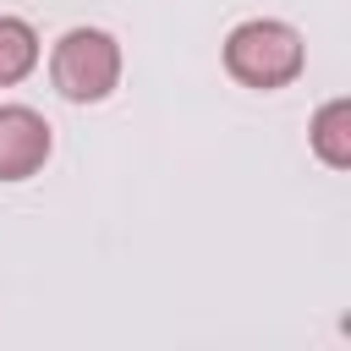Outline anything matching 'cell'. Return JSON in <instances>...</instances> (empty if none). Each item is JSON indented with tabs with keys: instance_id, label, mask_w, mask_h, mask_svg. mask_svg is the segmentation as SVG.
<instances>
[{
	"instance_id": "obj_5",
	"label": "cell",
	"mask_w": 351,
	"mask_h": 351,
	"mask_svg": "<svg viewBox=\"0 0 351 351\" xmlns=\"http://www.w3.org/2000/svg\"><path fill=\"white\" fill-rule=\"evenodd\" d=\"M33 66H38V33H33V22L0 11V88L22 82Z\"/></svg>"
},
{
	"instance_id": "obj_4",
	"label": "cell",
	"mask_w": 351,
	"mask_h": 351,
	"mask_svg": "<svg viewBox=\"0 0 351 351\" xmlns=\"http://www.w3.org/2000/svg\"><path fill=\"white\" fill-rule=\"evenodd\" d=\"M307 143H313V154H318L329 170H351V99L318 104V115H313V126H307Z\"/></svg>"
},
{
	"instance_id": "obj_3",
	"label": "cell",
	"mask_w": 351,
	"mask_h": 351,
	"mask_svg": "<svg viewBox=\"0 0 351 351\" xmlns=\"http://www.w3.org/2000/svg\"><path fill=\"white\" fill-rule=\"evenodd\" d=\"M55 137L33 104H0V181H27L44 170Z\"/></svg>"
},
{
	"instance_id": "obj_1",
	"label": "cell",
	"mask_w": 351,
	"mask_h": 351,
	"mask_svg": "<svg viewBox=\"0 0 351 351\" xmlns=\"http://www.w3.org/2000/svg\"><path fill=\"white\" fill-rule=\"evenodd\" d=\"M302 66H307V44L280 16H247L225 33V71L241 88H258V93L285 88L302 77Z\"/></svg>"
},
{
	"instance_id": "obj_2",
	"label": "cell",
	"mask_w": 351,
	"mask_h": 351,
	"mask_svg": "<svg viewBox=\"0 0 351 351\" xmlns=\"http://www.w3.org/2000/svg\"><path fill=\"white\" fill-rule=\"evenodd\" d=\"M49 82L71 104H99L121 82V44L104 27H66L49 49Z\"/></svg>"
}]
</instances>
